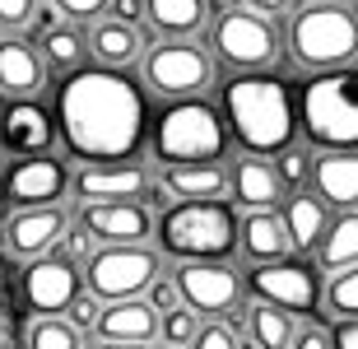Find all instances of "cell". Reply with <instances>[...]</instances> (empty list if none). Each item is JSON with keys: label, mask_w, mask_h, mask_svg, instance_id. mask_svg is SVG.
Returning a JSON list of instances; mask_svg holds the SVG:
<instances>
[{"label": "cell", "mask_w": 358, "mask_h": 349, "mask_svg": "<svg viewBox=\"0 0 358 349\" xmlns=\"http://www.w3.org/2000/svg\"><path fill=\"white\" fill-rule=\"evenodd\" d=\"M61 140L84 163H117L135 159L145 140L149 108L140 84L117 66H80L56 94Z\"/></svg>", "instance_id": "1"}, {"label": "cell", "mask_w": 358, "mask_h": 349, "mask_svg": "<svg viewBox=\"0 0 358 349\" xmlns=\"http://www.w3.org/2000/svg\"><path fill=\"white\" fill-rule=\"evenodd\" d=\"M224 117L247 154H284L298 135V108L289 84L266 70L233 75L224 84Z\"/></svg>", "instance_id": "2"}, {"label": "cell", "mask_w": 358, "mask_h": 349, "mask_svg": "<svg viewBox=\"0 0 358 349\" xmlns=\"http://www.w3.org/2000/svg\"><path fill=\"white\" fill-rule=\"evenodd\" d=\"M154 238L177 261H228L238 252L242 219L228 201H177L159 219Z\"/></svg>", "instance_id": "3"}, {"label": "cell", "mask_w": 358, "mask_h": 349, "mask_svg": "<svg viewBox=\"0 0 358 349\" xmlns=\"http://www.w3.org/2000/svg\"><path fill=\"white\" fill-rule=\"evenodd\" d=\"M228 135V117H219L205 98H173L154 121V154L159 163H219Z\"/></svg>", "instance_id": "4"}, {"label": "cell", "mask_w": 358, "mask_h": 349, "mask_svg": "<svg viewBox=\"0 0 358 349\" xmlns=\"http://www.w3.org/2000/svg\"><path fill=\"white\" fill-rule=\"evenodd\" d=\"M303 131L317 149H358V70L335 66L303 89Z\"/></svg>", "instance_id": "5"}, {"label": "cell", "mask_w": 358, "mask_h": 349, "mask_svg": "<svg viewBox=\"0 0 358 349\" xmlns=\"http://www.w3.org/2000/svg\"><path fill=\"white\" fill-rule=\"evenodd\" d=\"M289 47L293 61L307 70H335L349 66L358 56V14L349 5H331V0H307V10L293 14L289 24Z\"/></svg>", "instance_id": "6"}, {"label": "cell", "mask_w": 358, "mask_h": 349, "mask_svg": "<svg viewBox=\"0 0 358 349\" xmlns=\"http://www.w3.org/2000/svg\"><path fill=\"white\" fill-rule=\"evenodd\" d=\"M84 275H89V289L103 303L140 298L159 280V247H149V242H107L89 256Z\"/></svg>", "instance_id": "7"}, {"label": "cell", "mask_w": 358, "mask_h": 349, "mask_svg": "<svg viewBox=\"0 0 358 349\" xmlns=\"http://www.w3.org/2000/svg\"><path fill=\"white\" fill-rule=\"evenodd\" d=\"M145 84L159 98H196L214 84V61L205 47L186 38H163L145 52Z\"/></svg>", "instance_id": "8"}, {"label": "cell", "mask_w": 358, "mask_h": 349, "mask_svg": "<svg viewBox=\"0 0 358 349\" xmlns=\"http://www.w3.org/2000/svg\"><path fill=\"white\" fill-rule=\"evenodd\" d=\"M214 52L233 70H261L275 61L279 33L270 24V14L261 10H224L214 24Z\"/></svg>", "instance_id": "9"}, {"label": "cell", "mask_w": 358, "mask_h": 349, "mask_svg": "<svg viewBox=\"0 0 358 349\" xmlns=\"http://www.w3.org/2000/svg\"><path fill=\"white\" fill-rule=\"evenodd\" d=\"M317 270L307 266V261H289V256H279V261H252V270H247V294L261 298V303H275V308H289L293 317H303V312L317 308V298H321Z\"/></svg>", "instance_id": "10"}, {"label": "cell", "mask_w": 358, "mask_h": 349, "mask_svg": "<svg viewBox=\"0 0 358 349\" xmlns=\"http://www.w3.org/2000/svg\"><path fill=\"white\" fill-rule=\"evenodd\" d=\"M84 289H89V275H84V266L70 252L33 256L24 270V303L33 312H42V317H61Z\"/></svg>", "instance_id": "11"}, {"label": "cell", "mask_w": 358, "mask_h": 349, "mask_svg": "<svg viewBox=\"0 0 358 349\" xmlns=\"http://www.w3.org/2000/svg\"><path fill=\"white\" fill-rule=\"evenodd\" d=\"M75 191H80V201H154V205L168 201L163 182L135 159L84 163L80 177H75Z\"/></svg>", "instance_id": "12"}, {"label": "cell", "mask_w": 358, "mask_h": 349, "mask_svg": "<svg viewBox=\"0 0 358 349\" xmlns=\"http://www.w3.org/2000/svg\"><path fill=\"white\" fill-rule=\"evenodd\" d=\"M75 229V219L66 215V205H33V210H14L0 229V252L10 261H33V256L56 252L66 233Z\"/></svg>", "instance_id": "13"}, {"label": "cell", "mask_w": 358, "mask_h": 349, "mask_svg": "<svg viewBox=\"0 0 358 349\" xmlns=\"http://www.w3.org/2000/svg\"><path fill=\"white\" fill-rule=\"evenodd\" d=\"M173 275L182 284L186 308H196L200 317H228L242 303V289H247L228 261H182Z\"/></svg>", "instance_id": "14"}, {"label": "cell", "mask_w": 358, "mask_h": 349, "mask_svg": "<svg viewBox=\"0 0 358 349\" xmlns=\"http://www.w3.org/2000/svg\"><path fill=\"white\" fill-rule=\"evenodd\" d=\"M70 187V173L61 159H47V154H24L5 173V201L14 210H33V205H61Z\"/></svg>", "instance_id": "15"}, {"label": "cell", "mask_w": 358, "mask_h": 349, "mask_svg": "<svg viewBox=\"0 0 358 349\" xmlns=\"http://www.w3.org/2000/svg\"><path fill=\"white\" fill-rule=\"evenodd\" d=\"M80 224L103 242H149V233L159 229L149 219L145 201H80Z\"/></svg>", "instance_id": "16"}, {"label": "cell", "mask_w": 358, "mask_h": 349, "mask_svg": "<svg viewBox=\"0 0 358 349\" xmlns=\"http://www.w3.org/2000/svg\"><path fill=\"white\" fill-rule=\"evenodd\" d=\"M56 131L61 121H52V112L33 98H10L0 108V145L10 154H47Z\"/></svg>", "instance_id": "17"}, {"label": "cell", "mask_w": 358, "mask_h": 349, "mask_svg": "<svg viewBox=\"0 0 358 349\" xmlns=\"http://www.w3.org/2000/svg\"><path fill=\"white\" fill-rule=\"evenodd\" d=\"M47 80V56L28 38H0V94L5 98H38Z\"/></svg>", "instance_id": "18"}, {"label": "cell", "mask_w": 358, "mask_h": 349, "mask_svg": "<svg viewBox=\"0 0 358 349\" xmlns=\"http://www.w3.org/2000/svg\"><path fill=\"white\" fill-rule=\"evenodd\" d=\"M159 182L173 201H228L233 196V168L224 163H163Z\"/></svg>", "instance_id": "19"}, {"label": "cell", "mask_w": 358, "mask_h": 349, "mask_svg": "<svg viewBox=\"0 0 358 349\" xmlns=\"http://www.w3.org/2000/svg\"><path fill=\"white\" fill-rule=\"evenodd\" d=\"M238 247H242L247 261H279V256L298 252V247H293V233H289V219H284L279 205H270V210H247V215H242Z\"/></svg>", "instance_id": "20"}, {"label": "cell", "mask_w": 358, "mask_h": 349, "mask_svg": "<svg viewBox=\"0 0 358 349\" xmlns=\"http://www.w3.org/2000/svg\"><path fill=\"white\" fill-rule=\"evenodd\" d=\"M163 317L149 308V298H117V303H103V317H98V340H159Z\"/></svg>", "instance_id": "21"}, {"label": "cell", "mask_w": 358, "mask_h": 349, "mask_svg": "<svg viewBox=\"0 0 358 349\" xmlns=\"http://www.w3.org/2000/svg\"><path fill=\"white\" fill-rule=\"evenodd\" d=\"M284 177H279L275 163H266V154H252V159H238L233 168V201L242 210H270L284 196Z\"/></svg>", "instance_id": "22"}, {"label": "cell", "mask_w": 358, "mask_h": 349, "mask_svg": "<svg viewBox=\"0 0 358 349\" xmlns=\"http://www.w3.org/2000/svg\"><path fill=\"white\" fill-rule=\"evenodd\" d=\"M312 187H317L331 205L354 210L358 205V149H321Z\"/></svg>", "instance_id": "23"}, {"label": "cell", "mask_w": 358, "mask_h": 349, "mask_svg": "<svg viewBox=\"0 0 358 349\" xmlns=\"http://www.w3.org/2000/svg\"><path fill=\"white\" fill-rule=\"evenodd\" d=\"M284 219H289V233H293V247L298 252H312L321 247L326 229H331V201L321 196V191H289V201H284Z\"/></svg>", "instance_id": "24"}, {"label": "cell", "mask_w": 358, "mask_h": 349, "mask_svg": "<svg viewBox=\"0 0 358 349\" xmlns=\"http://www.w3.org/2000/svg\"><path fill=\"white\" fill-rule=\"evenodd\" d=\"M140 33H135V24L131 19H107V24H98L93 28V38H89V52L103 61V66H117V70H131L135 61H140Z\"/></svg>", "instance_id": "25"}, {"label": "cell", "mask_w": 358, "mask_h": 349, "mask_svg": "<svg viewBox=\"0 0 358 349\" xmlns=\"http://www.w3.org/2000/svg\"><path fill=\"white\" fill-rule=\"evenodd\" d=\"M247 340H252L256 349H293V340H298V322H293L289 308H275V303H261V298H252Z\"/></svg>", "instance_id": "26"}, {"label": "cell", "mask_w": 358, "mask_h": 349, "mask_svg": "<svg viewBox=\"0 0 358 349\" xmlns=\"http://www.w3.org/2000/svg\"><path fill=\"white\" fill-rule=\"evenodd\" d=\"M145 14L159 28V38H191L205 24L210 0H145Z\"/></svg>", "instance_id": "27"}, {"label": "cell", "mask_w": 358, "mask_h": 349, "mask_svg": "<svg viewBox=\"0 0 358 349\" xmlns=\"http://www.w3.org/2000/svg\"><path fill=\"white\" fill-rule=\"evenodd\" d=\"M317 266L321 270H345L358 266V210H340L331 219V229L317 247Z\"/></svg>", "instance_id": "28"}, {"label": "cell", "mask_w": 358, "mask_h": 349, "mask_svg": "<svg viewBox=\"0 0 358 349\" xmlns=\"http://www.w3.org/2000/svg\"><path fill=\"white\" fill-rule=\"evenodd\" d=\"M24 349H84V331L70 322L66 312H61V317L33 312V322H28V331H24Z\"/></svg>", "instance_id": "29"}, {"label": "cell", "mask_w": 358, "mask_h": 349, "mask_svg": "<svg viewBox=\"0 0 358 349\" xmlns=\"http://www.w3.org/2000/svg\"><path fill=\"white\" fill-rule=\"evenodd\" d=\"M326 312L335 322H358V266L331 270V284H326Z\"/></svg>", "instance_id": "30"}, {"label": "cell", "mask_w": 358, "mask_h": 349, "mask_svg": "<svg viewBox=\"0 0 358 349\" xmlns=\"http://www.w3.org/2000/svg\"><path fill=\"white\" fill-rule=\"evenodd\" d=\"M84 52L89 47H84L80 28H47V38H42V56L52 70H80Z\"/></svg>", "instance_id": "31"}, {"label": "cell", "mask_w": 358, "mask_h": 349, "mask_svg": "<svg viewBox=\"0 0 358 349\" xmlns=\"http://www.w3.org/2000/svg\"><path fill=\"white\" fill-rule=\"evenodd\" d=\"M275 168H279V177H284V187L289 191H303V187H312V173H317V159L307 154V149H284L275 159Z\"/></svg>", "instance_id": "32"}, {"label": "cell", "mask_w": 358, "mask_h": 349, "mask_svg": "<svg viewBox=\"0 0 358 349\" xmlns=\"http://www.w3.org/2000/svg\"><path fill=\"white\" fill-rule=\"evenodd\" d=\"M159 336H163V345H191V340L200 336V312L186 308V303H182V308H173L168 317H163Z\"/></svg>", "instance_id": "33"}, {"label": "cell", "mask_w": 358, "mask_h": 349, "mask_svg": "<svg viewBox=\"0 0 358 349\" xmlns=\"http://www.w3.org/2000/svg\"><path fill=\"white\" fill-rule=\"evenodd\" d=\"M145 298H149V308L159 312V317H168L173 308H182L186 298H182V284H177V275H159V280L145 289Z\"/></svg>", "instance_id": "34"}, {"label": "cell", "mask_w": 358, "mask_h": 349, "mask_svg": "<svg viewBox=\"0 0 358 349\" xmlns=\"http://www.w3.org/2000/svg\"><path fill=\"white\" fill-rule=\"evenodd\" d=\"M66 317H70L75 326H80L84 336H89V331H98V317H103V298L93 294V289H84V294L66 308Z\"/></svg>", "instance_id": "35"}, {"label": "cell", "mask_w": 358, "mask_h": 349, "mask_svg": "<svg viewBox=\"0 0 358 349\" xmlns=\"http://www.w3.org/2000/svg\"><path fill=\"white\" fill-rule=\"evenodd\" d=\"M0 349H19V331H14V294H10V275L0 266Z\"/></svg>", "instance_id": "36"}, {"label": "cell", "mask_w": 358, "mask_h": 349, "mask_svg": "<svg viewBox=\"0 0 358 349\" xmlns=\"http://www.w3.org/2000/svg\"><path fill=\"white\" fill-rule=\"evenodd\" d=\"M33 14H38V0H0V28H5V33L28 28Z\"/></svg>", "instance_id": "37"}, {"label": "cell", "mask_w": 358, "mask_h": 349, "mask_svg": "<svg viewBox=\"0 0 358 349\" xmlns=\"http://www.w3.org/2000/svg\"><path fill=\"white\" fill-rule=\"evenodd\" d=\"M191 349H242V345H238V336H233V326L205 322V326H200V336L191 340Z\"/></svg>", "instance_id": "38"}, {"label": "cell", "mask_w": 358, "mask_h": 349, "mask_svg": "<svg viewBox=\"0 0 358 349\" xmlns=\"http://www.w3.org/2000/svg\"><path fill=\"white\" fill-rule=\"evenodd\" d=\"M52 5L66 14V19H75V24H89V19H98L103 10H112V0H52Z\"/></svg>", "instance_id": "39"}, {"label": "cell", "mask_w": 358, "mask_h": 349, "mask_svg": "<svg viewBox=\"0 0 358 349\" xmlns=\"http://www.w3.org/2000/svg\"><path fill=\"white\" fill-rule=\"evenodd\" d=\"M93 242H98V238H93V233L84 229L80 219H75V229L66 233V252L75 256V261H80V266H89V256H93Z\"/></svg>", "instance_id": "40"}, {"label": "cell", "mask_w": 358, "mask_h": 349, "mask_svg": "<svg viewBox=\"0 0 358 349\" xmlns=\"http://www.w3.org/2000/svg\"><path fill=\"white\" fill-rule=\"evenodd\" d=\"M293 349H335V336L321 331V326H303L298 340H293Z\"/></svg>", "instance_id": "41"}, {"label": "cell", "mask_w": 358, "mask_h": 349, "mask_svg": "<svg viewBox=\"0 0 358 349\" xmlns=\"http://www.w3.org/2000/svg\"><path fill=\"white\" fill-rule=\"evenodd\" d=\"M112 14H117V19H140V14H145V0H112Z\"/></svg>", "instance_id": "42"}, {"label": "cell", "mask_w": 358, "mask_h": 349, "mask_svg": "<svg viewBox=\"0 0 358 349\" xmlns=\"http://www.w3.org/2000/svg\"><path fill=\"white\" fill-rule=\"evenodd\" d=\"M335 349H358V322H340V331H335Z\"/></svg>", "instance_id": "43"}, {"label": "cell", "mask_w": 358, "mask_h": 349, "mask_svg": "<svg viewBox=\"0 0 358 349\" xmlns=\"http://www.w3.org/2000/svg\"><path fill=\"white\" fill-rule=\"evenodd\" d=\"M154 340H98V349H149Z\"/></svg>", "instance_id": "44"}, {"label": "cell", "mask_w": 358, "mask_h": 349, "mask_svg": "<svg viewBox=\"0 0 358 349\" xmlns=\"http://www.w3.org/2000/svg\"><path fill=\"white\" fill-rule=\"evenodd\" d=\"M242 5H252V10H261V14H279V10H289V0H242Z\"/></svg>", "instance_id": "45"}, {"label": "cell", "mask_w": 358, "mask_h": 349, "mask_svg": "<svg viewBox=\"0 0 358 349\" xmlns=\"http://www.w3.org/2000/svg\"><path fill=\"white\" fill-rule=\"evenodd\" d=\"M214 5H219V10H238V0H214Z\"/></svg>", "instance_id": "46"}, {"label": "cell", "mask_w": 358, "mask_h": 349, "mask_svg": "<svg viewBox=\"0 0 358 349\" xmlns=\"http://www.w3.org/2000/svg\"><path fill=\"white\" fill-rule=\"evenodd\" d=\"M163 349H191V345H163Z\"/></svg>", "instance_id": "47"}, {"label": "cell", "mask_w": 358, "mask_h": 349, "mask_svg": "<svg viewBox=\"0 0 358 349\" xmlns=\"http://www.w3.org/2000/svg\"><path fill=\"white\" fill-rule=\"evenodd\" d=\"M354 5H358V0H354Z\"/></svg>", "instance_id": "48"}]
</instances>
